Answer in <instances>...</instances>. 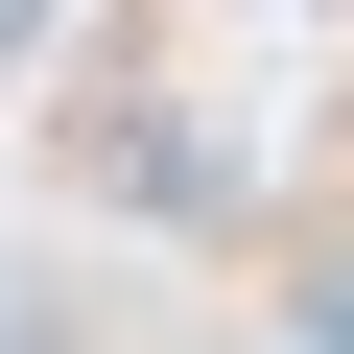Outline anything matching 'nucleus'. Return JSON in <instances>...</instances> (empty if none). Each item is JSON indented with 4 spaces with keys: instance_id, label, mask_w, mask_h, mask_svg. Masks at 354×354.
Instances as JSON below:
<instances>
[{
    "instance_id": "nucleus-2",
    "label": "nucleus",
    "mask_w": 354,
    "mask_h": 354,
    "mask_svg": "<svg viewBox=\"0 0 354 354\" xmlns=\"http://www.w3.org/2000/svg\"><path fill=\"white\" fill-rule=\"evenodd\" d=\"M307 354H354V236H330V260H307Z\"/></svg>"
},
{
    "instance_id": "nucleus-1",
    "label": "nucleus",
    "mask_w": 354,
    "mask_h": 354,
    "mask_svg": "<svg viewBox=\"0 0 354 354\" xmlns=\"http://www.w3.org/2000/svg\"><path fill=\"white\" fill-rule=\"evenodd\" d=\"M0 354H95V307H71V283H24V260H0Z\"/></svg>"
},
{
    "instance_id": "nucleus-3",
    "label": "nucleus",
    "mask_w": 354,
    "mask_h": 354,
    "mask_svg": "<svg viewBox=\"0 0 354 354\" xmlns=\"http://www.w3.org/2000/svg\"><path fill=\"white\" fill-rule=\"evenodd\" d=\"M24 48H48V0H0V71H24Z\"/></svg>"
}]
</instances>
